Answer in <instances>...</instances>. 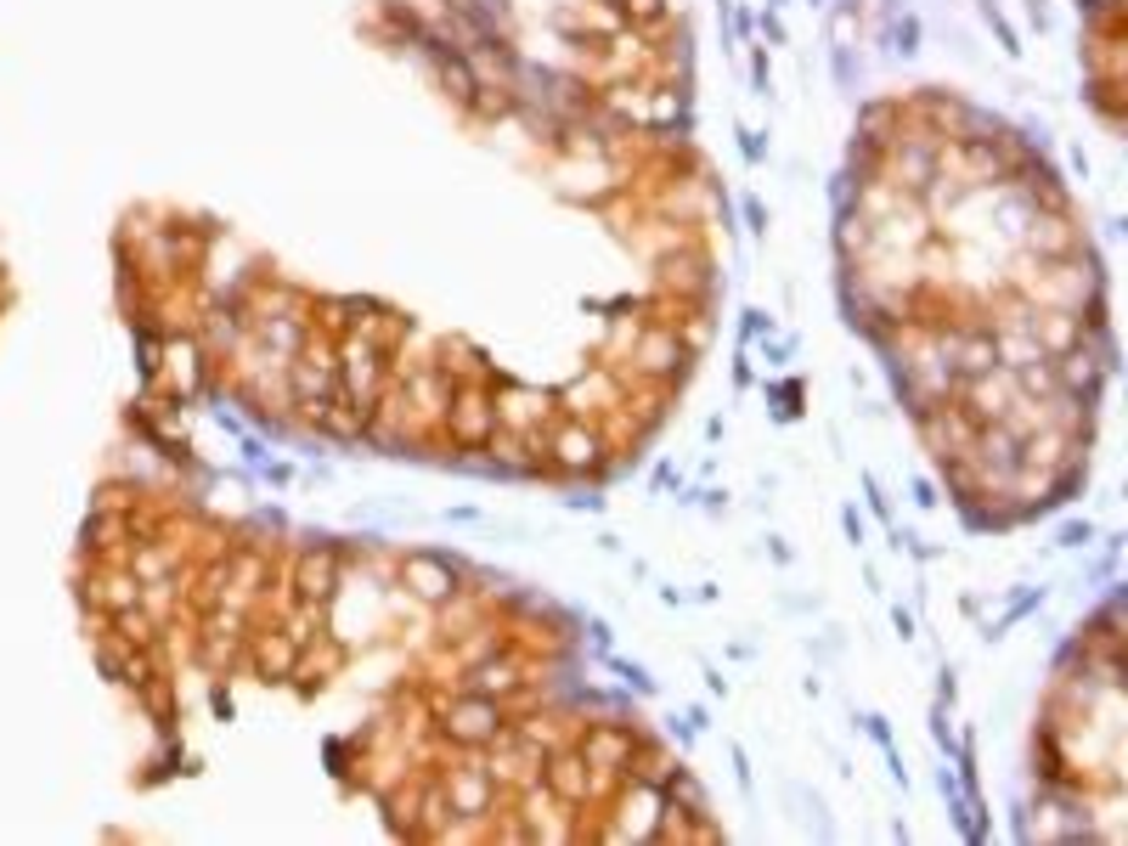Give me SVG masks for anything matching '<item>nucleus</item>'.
Listing matches in <instances>:
<instances>
[{"mask_svg": "<svg viewBox=\"0 0 1128 846\" xmlns=\"http://www.w3.org/2000/svg\"><path fill=\"white\" fill-rule=\"evenodd\" d=\"M542 458H548L559 474H587V469L604 463V435H593L587 424H559Z\"/></svg>", "mask_w": 1128, "mask_h": 846, "instance_id": "nucleus-4", "label": "nucleus"}, {"mask_svg": "<svg viewBox=\"0 0 1128 846\" xmlns=\"http://www.w3.org/2000/svg\"><path fill=\"white\" fill-rule=\"evenodd\" d=\"M683 362H689V351H683V339L677 328H644L632 344V378H655V384H672L683 373Z\"/></svg>", "mask_w": 1128, "mask_h": 846, "instance_id": "nucleus-3", "label": "nucleus"}, {"mask_svg": "<svg viewBox=\"0 0 1128 846\" xmlns=\"http://www.w3.org/2000/svg\"><path fill=\"white\" fill-rule=\"evenodd\" d=\"M492 429H497V395H485L480 384L452 389V440L458 446H485Z\"/></svg>", "mask_w": 1128, "mask_h": 846, "instance_id": "nucleus-5", "label": "nucleus"}, {"mask_svg": "<svg viewBox=\"0 0 1128 846\" xmlns=\"http://www.w3.org/2000/svg\"><path fill=\"white\" fill-rule=\"evenodd\" d=\"M440 728H447L452 745H469V751H480V745H497L503 739V706L492 700V694H463V700L452 706H440Z\"/></svg>", "mask_w": 1128, "mask_h": 846, "instance_id": "nucleus-2", "label": "nucleus"}, {"mask_svg": "<svg viewBox=\"0 0 1128 846\" xmlns=\"http://www.w3.org/2000/svg\"><path fill=\"white\" fill-rule=\"evenodd\" d=\"M300 650H305V643L293 638V632H271V638H260L255 666H260L266 677H293V666H300Z\"/></svg>", "mask_w": 1128, "mask_h": 846, "instance_id": "nucleus-12", "label": "nucleus"}, {"mask_svg": "<svg viewBox=\"0 0 1128 846\" xmlns=\"http://www.w3.org/2000/svg\"><path fill=\"white\" fill-rule=\"evenodd\" d=\"M1084 12H1089L1095 23H1117V18H1122V0H1084Z\"/></svg>", "mask_w": 1128, "mask_h": 846, "instance_id": "nucleus-17", "label": "nucleus"}, {"mask_svg": "<svg viewBox=\"0 0 1128 846\" xmlns=\"http://www.w3.org/2000/svg\"><path fill=\"white\" fill-rule=\"evenodd\" d=\"M542 773H548V784H554V795H559L565 807L587 802V784H593V768L581 762V751H559V757H554Z\"/></svg>", "mask_w": 1128, "mask_h": 846, "instance_id": "nucleus-11", "label": "nucleus"}, {"mask_svg": "<svg viewBox=\"0 0 1128 846\" xmlns=\"http://www.w3.org/2000/svg\"><path fill=\"white\" fill-rule=\"evenodd\" d=\"M626 29H660L672 18V0H621Z\"/></svg>", "mask_w": 1128, "mask_h": 846, "instance_id": "nucleus-15", "label": "nucleus"}, {"mask_svg": "<svg viewBox=\"0 0 1128 846\" xmlns=\"http://www.w3.org/2000/svg\"><path fill=\"white\" fill-rule=\"evenodd\" d=\"M1084 293H1095V271H1089V266H1072V260H1055V266L1033 282V300L1050 306V311H1084Z\"/></svg>", "mask_w": 1128, "mask_h": 846, "instance_id": "nucleus-6", "label": "nucleus"}, {"mask_svg": "<svg viewBox=\"0 0 1128 846\" xmlns=\"http://www.w3.org/2000/svg\"><path fill=\"white\" fill-rule=\"evenodd\" d=\"M492 795H497V784H492V768H480V762H469V768H452V779H447V802H452V813H469V818H480L485 807H492Z\"/></svg>", "mask_w": 1128, "mask_h": 846, "instance_id": "nucleus-9", "label": "nucleus"}, {"mask_svg": "<svg viewBox=\"0 0 1128 846\" xmlns=\"http://www.w3.org/2000/svg\"><path fill=\"white\" fill-rule=\"evenodd\" d=\"M288 395L293 407H305L311 418L339 395V351L327 333H305V344L288 356Z\"/></svg>", "mask_w": 1128, "mask_h": 846, "instance_id": "nucleus-1", "label": "nucleus"}, {"mask_svg": "<svg viewBox=\"0 0 1128 846\" xmlns=\"http://www.w3.org/2000/svg\"><path fill=\"white\" fill-rule=\"evenodd\" d=\"M497 424H503V429H514V435H525L530 446H542V424H548V395H536V389H519V384H508V389L497 395Z\"/></svg>", "mask_w": 1128, "mask_h": 846, "instance_id": "nucleus-7", "label": "nucleus"}, {"mask_svg": "<svg viewBox=\"0 0 1128 846\" xmlns=\"http://www.w3.org/2000/svg\"><path fill=\"white\" fill-rule=\"evenodd\" d=\"M519 683H525V677H519V661H508V655H503V661H480L474 677H469V688H474V694H492V700H508Z\"/></svg>", "mask_w": 1128, "mask_h": 846, "instance_id": "nucleus-14", "label": "nucleus"}, {"mask_svg": "<svg viewBox=\"0 0 1128 846\" xmlns=\"http://www.w3.org/2000/svg\"><path fill=\"white\" fill-rule=\"evenodd\" d=\"M401 581L418 592L423 604H440V599H452V592H458V570L440 565V559H429V554H412V559L401 565Z\"/></svg>", "mask_w": 1128, "mask_h": 846, "instance_id": "nucleus-10", "label": "nucleus"}, {"mask_svg": "<svg viewBox=\"0 0 1128 846\" xmlns=\"http://www.w3.org/2000/svg\"><path fill=\"white\" fill-rule=\"evenodd\" d=\"M581 751V762L593 768V773H615V768H626L632 762V751H637V739L626 733V728H587V739L576 745Z\"/></svg>", "mask_w": 1128, "mask_h": 846, "instance_id": "nucleus-8", "label": "nucleus"}, {"mask_svg": "<svg viewBox=\"0 0 1128 846\" xmlns=\"http://www.w3.org/2000/svg\"><path fill=\"white\" fill-rule=\"evenodd\" d=\"M333 576H339L333 547H311V554L300 559V592L305 599H333Z\"/></svg>", "mask_w": 1128, "mask_h": 846, "instance_id": "nucleus-13", "label": "nucleus"}, {"mask_svg": "<svg viewBox=\"0 0 1128 846\" xmlns=\"http://www.w3.org/2000/svg\"><path fill=\"white\" fill-rule=\"evenodd\" d=\"M677 339H683V351H689V356H695V351H706V339H711V317H695V322L683 328Z\"/></svg>", "mask_w": 1128, "mask_h": 846, "instance_id": "nucleus-16", "label": "nucleus"}]
</instances>
